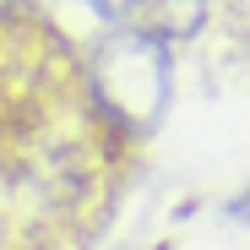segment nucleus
Returning a JSON list of instances; mask_svg holds the SVG:
<instances>
[{
    "label": "nucleus",
    "instance_id": "1",
    "mask_svg": "<svg viewBox=\"0 0 250 250\" xmlns=\"http://www.w3.org/2000/svg\"><path fill=\"white\" fill-rule=\"evenodd\" d=\"M93 93L120 125H152L169 104V44L147 27H125L93 60Z\"/></svg>",
    "mask_w": 250,
    "mask_h": 250
},
{
    "label": "nucleus",
    "instance_id": "3",
    "mask_svg": "<svg viewBox=\"0 0 250 250\" xmlns=\"http://www.w3.org/2000/svg\"><path fill=\"white\" fill-rule=\"evenodd\" d=\"M87 11H98V17H125L131 6H142V0H82Z\"/></svg>",
    "mask_w": 250,
    "mask_h": 250
},
{
    "label": "nucleus",
    "instance_id": "2",
    "mask_svg": "<svg viewBox=\"0 0 250 250\" xmlns=\"http://www.w3.org/2000/svg\"><path fill=\"white\" fill-rule=\"evenodd\" d=\"M201 11L207 0H152V38H163L169 44V33H196L201 27Z\"/></svg>",
    "mask_w": 250,
    "mask_h": 250
}]
</instances>
